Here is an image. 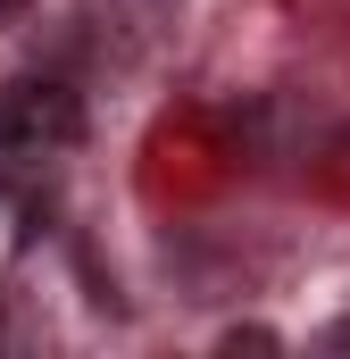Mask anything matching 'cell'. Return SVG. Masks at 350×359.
I'll return each mask as SVG.
<instances>
[{
  "label": "cell",
  "instance_id": "1",
  "mask_svg": "<svg viewBox=\"0 0 350 359\" xmlns=\"http://www.w3.org/2000/svg\"><path fill=\"white\" fill-rule=\"evenodd\" d=\"M76 126H84V109H76L67 84H50V76H17V84H0V159L59 151V142H76Z\"/></svg>",
  "mask_w": 350,
  "mask_h": 359
},
{
  "label": "cell",
  "instance_id": "2",
  "mask_svg": "<svg viewBox=\"0 0 350 359\" xmlns=\"http://www.w3.org/2000/svg\"><path fill=\"white\" fill-rule=\"evenodd\" d=\"M25 8H34V0H0V25H17V17H25Z\"/></svg>",
  "mask_w": 350,
  "mask_h": 359
}]
</instances>
